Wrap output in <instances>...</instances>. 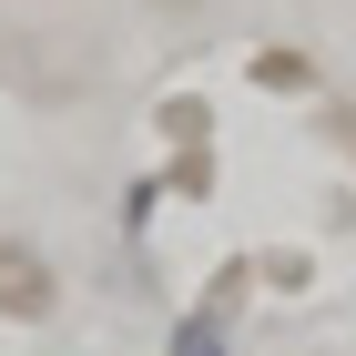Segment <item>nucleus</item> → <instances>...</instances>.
<instances>
[{"label": "nucleus", "instance_id": "nucleus-1", "mask_svg": "<svg viewBox=\"0 0 356 356\" xmlns=\"http://www.w3.org/2000/svg\"><path fill=\"white\" fill-rule=\"evenodd\" d=\"M234 296H245V265H224L214 296L184 305V316L163 326V356H234Z\"/></svg>", "mask_w": 356, "mask_h": 356}, {"label": "nucleus", "instance_id": "nucleus-2", "mask_svg": "<svg viewBox=\"0 0 356 356\" xmlns=\"http://www.w3.org/2000/svg\"><path fill=\"white\" fill-rule=\"evenodd\" d=\"M254 82H265V92H316V61H305V51H265Z\"/></svg>", "mask_w": 356, "mask_h": 356}, {"label": "nucleus", "instance_id": "nucleus-3", "mask_svg": "<svg viewBox=\"0 0 356 356\" xmlns=\"http://www.w3.org/2000/svg\"><path fill=\"white\" fill-rule=\"evenodd\" d=\"M163 133L184 143V153H204V102H193V92H184V102H163Z\"/></svg>", "mask_w": 356, "mask_h": 356}, {"label": "nucleus", "instance_id": "nucleus-4", "mask_svg": "<svg viewBox=\"0 0 356 356\" xmlns=\"http://www.w3.org/2000/svg\"><path fill=\"white\" fill-rule=\"evenodd\" d=\"M0 265H10V254H0Z\"/></svg>", "mask_w": 356, "mask_h": 356}]
</instances>
